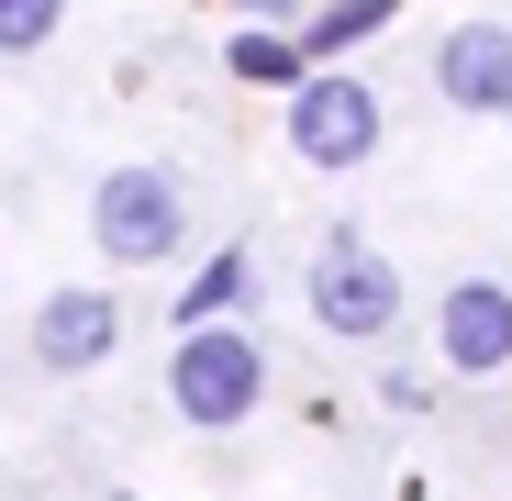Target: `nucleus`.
<instances>
[{
    "label": "nucleus",
    "mask_w": 512,
    "mask_h": 501,
    "mask_svg": "<svg viewBox=\"0 0 512 501\" xmlns=\"http://www.w3.org/2000/svg\"><path fill=\"white\" fill-rule=\"evenodd\" d=\"M67 34V0H0V56H45Z\"/></svg>",
    "instance_id": "nucleus-11"
},
{
    "label": "nucleus",
    "mask_w": 512,
    "mask_h": 501,
    "mask_svg": "<svg viewBox=\"0 0 512 501\" xmlns=\"http://www.w3.org/2000/svg\"><path fill=\"white\" fill-rule=\"evenodd\" d=\"M112 501H123V490H112Z\"/></svg>",
    "instance_id": "nucleus-12"
},
{
    "label": "nucleus",
    "mask_w": 512,
    "mask_h": 501,
    "mask_svg": "<svg viewBox=\"0 0 512 501\" xmlns=\"http://www.w3.org/2000/svg\"><path fill=\"white\" fill-rule=\"evenodd\" d=\"M435 90L446 112H512V23H457L435 45Z\"/></svg>",
    "instance_id": "nucleus-7"
},
{
    "label": "nucleus",
    "mask_w": 512,
    "mask_h": 501,
    "mask_svg": "<svg viewBox=\"0 0 512 501\" xmlns=\"http://www.w3.org/2000/svg\"><path fill=\"white\" fill-rule=\"evenodd\" d=\"M245 290H256L245 245H212V257L190 268V290H179V334H190V323H223V312H245Z\"/></svg>",
    "instance_id": "nucleus-9"
},
{
    "label": "nucleus",
    "mask_w": 512,
    "mask_h": 501,
    "mask_svg": "<svg viewBox=\"0 0 512 501\" xmlns=\"http://www.w3.org/2000/svg\"><path fill=\"white\" fill-rule=\"evenodd\" d=\"M390 23H401V0H323V12H301V56L334 67V56H357L368 34H390Z\"/></svg>",
    "instance_id": "nucleus-8"
},
{
    "label": "nucleus",
    "mask_w": 512,
    "mask_h": 501,
    "mask_svg": "<svg viewBox=\"0 0 512 501\" xmlns=\"http://www.w3.org/2000/svg\"><path fill=\"white\" fill-rule=\"evenodd\" d=\"M90 245L112 268H167L190 245V201H179V179L167 167H112V179L90 190Z\"/></svg>",
    "instance_id": "nucleus-3"
},
{
    "label": "nucleus",
    "mask_w": 512,
    "mask_h": 501,
    "mask_svg": "<svg viewBox=\"0 0 512 501\" xmlns=\"http://www.w3.org/2000/svg\"><path fill=\"white\" fill-rule=\"evenodd\" d=\"M256 401H268V357H256V334H234V312H223V323H190L179 357H167V412L201 424V435H234Z\"/></svg>",
    "instance_id": "nucleus-1"
},
{
    "label": "nucleus",
    "mask_w": 512,
    "mask_h": 501,
    "mask_svg": "<svg viewBox=\"0 0 512 501\" xmlns=\"http://www.w3.org/2000/svg\"><path fill=\"white\" fill-rule=\"evenodd\" d=\"M101 357H123V301L112 290H45L34 301V368L45 379H90Z\"/></svg>",
    "instance_id": "nucleus-5"
},
{
    "label": "nucleus",
    "mask_w": 512,
    "mask_h": 501,
    "mask_svg": "<svg viewBox=\"0 0 512 501\" xmlns=\"http://www.w3.org/2000/svg\"><path fill=\"white\" fill-rule=\"evenodd\" d=\"M379 134H390V101L368 78H346V67H301L290 78V156L301 167H368Z\"/></svg>",
    "instance_id": "nucleus-4"
},
{
    "label": "nucleus",
    "mask_w": 512,
    "mask_h": 501,
    "mask_svg": "<svg viewBox=\"0 0 512 501\" xmlns=\"http://www.w3.org/2000/svg\"><path fill=\"white\" fill-rule=\"evenodd\" d=\"M301 301H312L323 334H346V346L401 334V268H390V245H368V234H323V257H312Z\"/></svg>",
    "instance_id": "nucleus-2"
},
{
    "label": "nucleus",
    "mask_w": 512,
    "mask_h": 501,
    "mask_svg": "<svg viewBox=\"0 0 512 501\" xmlns=\"http://www.w3.org/2000/svg\"><path fill=\"white\" fill-rule=\"evenodd\" d=\"M435 357H446V379H501V368H512V290H501V279H457V290H446Z\"/></svg>",
    "instance_id": "nucleus-6"
},
{
    "label": "nucleus",
    "mask_w": 512,
    "mask_h": 501,
    "mask_svg": "<svg viewBox=\"0 0 512 501\" xmlns=\"http://www.w3.org/2000/svg\"><path fill=\"white\" fill-rule=\"evenodd\" d=\"M223 67L245 78V90H290V78H301L312 56H301V34H268V23H245V34L223 45Z\"/></svg>",
    "instance_id": "nucleus-10"
}]
</instances>
